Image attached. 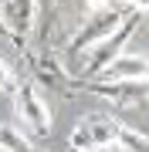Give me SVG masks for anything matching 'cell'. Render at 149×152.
I'll use <instances>...</instances> for the list:
<instances>
[{"label": "cell", "instance_id": "cell-7", "mask_svg": "<svg viewBox=\"0 0 149 152\" xmlns=\"http://www.w3.org/2000/svg\"><path fill=\"white\" fill-rule=\"evenodd\" d=\"M27 64L34 71V81H41L48 88H58L65 95L78 91V78H71L65 71V64H61V58L54 51H34V54H27Z\"/></svg>", "mask_w": 149, "mask_h": 152}, {"label": "cell", "instance_id": "cell-3", "mask_svg": "<svg viewBox=\"0 0 149 152\" xmlns=\"http://www.w3.org/2000/svg\"><path fill=\"white\" fill-rule=\"evenodd\" d=\"M14 112H17L21 125L34 139H48L51 135V108H48L44 98L37 95V85L34 81H21V88L14 91Z\"/></svg>", "mask_w": 149, "mask_h": 152}, {"label": "cell", "instance_id": "cell-8", "mask_svg": "<svg viewBox=\"0 0 149 152\" xmlns=\"http://www.w3.org/2000/svg\"><path fill=\"white\" fill-rule=\"evenodd\" d=\"M149 78V61L139 54H122L102 71V81H146Z\"/></svg>", "mask_w": 149, "mask_h": 152}, {"label": "cell", "instance_id": "cell-2", "mask_svg": "<svg viewBox=\"0 0 149 152\" xmlns=\"http://www.w3.org/2000/svg\"><path fill=\"white\" fill-rule=\"evenodd\" d=\"M139 24H142V10H129V14H126V20H122L119 27H115L109 37L98 44V48L92 51L88 64L81 68V81H92V78H95V75H102V71L109 68L115 58H122V48H126V41L136 34V27H139Z\"/></svg>", "mask_w": 149, "mask_h": 152}, {"label": "cell", "instance_id": "cell-9", "mask_svg": "<svg viewBox=\"0 0 149 152\" xmlns=\"http://www.w3.org/2000/svg\"><path fill=\"white\" fill-rule=\"evenodd\" d=\"M0 152H37V149H34L31 139L21 135L14 125H0Z\"/></svg>", "mask_w": 149, "mask_h": 152}, {"label": "cell", "instance_id": "cell-4", "mask_svg": "<svg viewBox=\"0 0 149 152\" xmlns=\"http://www.w3.org/2000/svg\"><path fill=\"white\" fill-rule=\"evenodd\" d=\"M119 129H122V125H119L115 118H109V115H102V112H92V115H85V118L71 129V135H68V145H71V149H81V152L115 145Z\"/></svg>", "mask_w": 149, "mask_h": 152}, {"label": "cell", "instance_id": "cell-12", "mask_svg": "<svg viewBox=\"0 0 149 152\" xmlns=\"http://www.w3.org/2000/svg\"><path fill=\"white\" fill-rule=\"evenodd\" d=\"M132 10H142V14H146V10H149V0H132Z\"/></svg>", "mask_w": 149, "mask_h": 152}, {"label": "cell", "instance_id": "cell-16", "mask_svg": "<svg viewBox=\"0 0 149 152\" xmlns=\"http://www.w3.org/2000/svg\"><path fill=\"white\" fill-rule=\"evenodd\" d=\"M146 139H149V129H146Z\"/></svg>", "mask_w": 149, "mask_h": 152}, {"label": "cell", "instance_id": "cell-6", "mask_svg": "<svg viewBox=\"0 0 149 152\" xmlns=\"http://www.w3.org/2000/svg\"><path fill=\"white\" fill-rule=\"evenodd\" d=\"M0 17L10 31L14 48H21V54L27 58L31 34H34V24H37V0H0Z\"/></svg>", "mask_w": 149, "mask_h": 152}, {"label": "cell", "instance_id": "cell-10", "mask_svg": "<svg viewBox=\"0 0 149 152\" xmlns=\"http://www.w3.org/2000/svg\"><path fill=\"white\" fill-rule=\"evenodd\" d=\"M115 145H122L126 152H149V139H146V132L122 125V129H119V139H115Z\"/></svg>", "mask_w": 149, "mask_h": 152}, {"label": "cell", "instance_id": "cell-11", "mask_svg": "<svg viewBox=\"0 0 149 152\" xmlns=\"http://www.w3.org/2000/svg\"><path fill=\"white\" fill-rule=\"evenodd\" d=\"M17 88H21V78H17V71L7 64V61H0V91H7V95H14Z\"/></svg>", "mask_w": 149, "mask_h": 152}, {"label": "cell", "instance_id": "cell-1", "mask_svg": "<svg viewBox=\"0 0 149 152\" xmlns=\"http://www.w3.org/2000/svg\"><path fill=\"white\" fill-rule=\"evenodd\" d=\"M129 10H132V7L109 4L105 10L88 14V20L81 24V31H78L71 41H68V54H85V51H95V48H98V44L109 37V34L115 31L122 20H126V14H129Z\"/></svg>", "mask_w": 149, "mask_h": 152}, {"label": "cell", "instance_id": "cell-14", "mask_svg": "<svg viewBox=\"0 0 149 152\" xmlns=\"http://www.w3.org/2000/svg\"><path fill=\"white\" fill-rule=\"evenodd\" d=\"M112 4H122V7H132V0H112Z\"/></svg>", "mask_w": 149, "mask_h": 152}, {"label": "cell", "instance_id": "cell-17", "mask_svg": "<svg viewBox=\"0 0 149 152\" xmlns=\"http://www.w3.org/2000/svg\"><path fill=\"white\" fill-rule=\"evenodd\" d=\"M146 85H149V78H146Z\"/></svg>", "mask_w": 149, "mask_h": 152}, {"label": "cell", "instance_id": "cell-13", "mask_svg": "<svg viewBox=\"0 0 149 152\" xmlns=\"http://www.w3.org/2000/svg\"><path fill=\"white\" fill-rule=\"evenodd\" d=\"M0 37H4V41H10V31H7V24H4V17H0ZM14 44V41H10Z\"/></svg>", "mask_w": 149, "mask_h": 152}, {"label": "cell", "instance_id": "cell-15", "mask_svg": "<svg viewBox=\"0 0 149 152\" xmlns=\"http://www.w3.org/2000/svg\"><path fill=\"white\" fill-rule=\"evenodd\" d=\"M68 152H81V149H71V145H68Z\"/></svg>", "mask_w": 149, "mask_h": 152}, {"label": "cell", "instance_id": "cell-5", "mask_svg": "<svg viewBox=\"0 0 149 152\" xmlns=\"http://www.w3.org/2000/svg\"><path fill=\"white\" fill-rule=\"evenodd\" d=\"M78 91H88L95 98H105V102L119 105V108H139V105L149 102V85L146 81H81L78 78Z\"/></svg>", "mask_w": 149, "mask_h": 152}]
</instances>
